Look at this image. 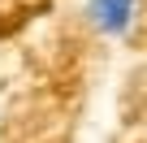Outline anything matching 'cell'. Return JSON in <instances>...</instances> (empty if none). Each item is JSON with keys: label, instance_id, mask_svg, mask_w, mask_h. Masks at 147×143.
<instances>
[{"label": "cell", "instance_id": "1", "mask_svg": "<svg viewBox=\"0 0 147 143\" xmlns=\"http://www.w3.org/2000/svg\"><path fill=\"white\" fill-rule=\"evenodd\" d=\"M138 5L143 0H82V18L95 35L104 39H125L138 22Z\"/></svg>", "mask_w": 147, "mask_h": 143}]
</instances>
